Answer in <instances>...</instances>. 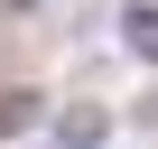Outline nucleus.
Returning <instances> with one entry per match:
<instances>
[{"instance_id":"f257e3e1","label":"nucleus","mask_w":158,"mask_h":149,"mask_svg":"<svg viewBox=\"0 0 158 149\" xmlns=\"http://www.w3.org/2000/svg\"><path fill=\"white\" fill-rule=\"evenodd\" d=\"M56 149H112V112H102V103H74V112L56 121Z\"/></svg>"},{"instance_id":"20e7f679","label":"nucleus","mask_w":158,"mask_h":149,"mask_svg":"<svg viewBox=\"0 0 158 149\" xmlns=\"http://www.w3.org/2000/svg\"><path fill=\"white\" fill-rule=\"evenodd\" d=\"M0 10H37V0H0Z\"/></svg>"},{"instance_id":"7ed1b4c3","label":"nucleus","mask_w":158,"mask_h":149,"mask_svg":"<svg viewBox=\"0 0 158 149\" xmlns=\"http://www.w3.org/2000/svg\"><path fill=\"white\" fill-rule=\"evenodd\" d=\"M28 121H37V93H28V84H10V93H0V140H19Z\"/></svg>"},{"instance_id":"f03ea898","label":"nucleus","mask_w":158,"mask_h":149,"mask_svg":"<svg viewBox=\"0 0 158 149\" xmlns=\"http://www.w3.org/2000/svg\"><path fill=\"white\" fill-rule=\"evenodd\" d=\"M121 47L139 65H158V0H130V10H121Z\"/></svg>"}]
</instances>
